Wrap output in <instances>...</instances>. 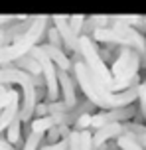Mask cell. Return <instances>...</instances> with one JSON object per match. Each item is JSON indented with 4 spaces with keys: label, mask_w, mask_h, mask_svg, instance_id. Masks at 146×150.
Listing matches in <instances>:
<instances>
[{
    "label": "cell",
    "mask_w": 146,
    "mask_h": 150,
    "mask_svg": "<svg viewBox=\"0 0 146 150\" xmlns=\"http://www.w3.org/2000/svg\"><path fill=\"white\" fill-rule=\"evenodd\" d=\"M136 105H126L121 107V109H109V111H101V112H93L91 115V128H101L105 125H111V122H126V120H132L136 117Z\"/></svg>",
    "instance_id": "cell-4"
},
{
    "label": "cell",
    "mask_w": 146,
    "mask_h": 150,
    "mask_svg": "<svg viewBox=\"0 0 146 150\" xmlns=\"http://www.w3.org/2000/svg\"><path fill=\"white\" fill-rule=\"evenodd\" d=\"M38 150H69V134L61 136L57 142H51V144H39Z\"/></svg>",
    "instance_id": "cell-14"
},
{
    "label": "cell",
    "mask_w": 146,
    "mask_h": 150,
    "mask_svg": "<svg viewBox=\"0 0 146 150\" xmlns=\"http://www.w3.org/2000/svg\"><path fill=\"white\" fill-rule=\"evenodd\" d=\"M71 61H73L71 73H73L75 85L85 95V99H89L97 109L109 111V109H121V107H126V105L136 103L140 83L138 85H132V87H128V89H124V91H118V93H111V91L103 89L99 83L91 77V73L87 71V67L83 65V61H81L79 55H73Z\"/></svg>",
    "instance_id": "cell-1"
},
{
    "label": "cell",
    "mask_w": 146,
    "mask_h": 150,
    "mask_svg": "<svg viewBox=\"0 0 146 150\" xmlns=\"http://www.w3.org/2000/svg\"><path fill=\"white\" fill-rule=\"evenodd\" d=\"M115 140H116V146L121 150H144L130 134H123V136H118V138H115Z\"/></svg>",
    "instance_id": "cell-11"
},
{
    "label": "cell",
    "mask_w": 146,
    "mask_h": 150,
    "mask_svg": "<svg viewBox=\"0 0 146 150\" xmlns=\"http://www.w3.org/2000/svg\"><path fill=\"white\" fill-rule=\"evenodd\" d=\"M12 67L16 69H22V71H26V73L30 75H42V69H39V63L32 55H22L20 59H16L14 63H12Z\"/></svg>",
    "instance_id": "cell-9"
},
{
    "label": "cell",
    "mask_w": 146,
    "mask_h": 150,
    "mask_svg": "<svg viewBox=\"0 0 146 150\" xmlns=\"http://www.w3.org/2000/svg\"><path fill=\"white\" fill-rule=\"evenodd\" d=\"M83 24H85V16H83V14L69 16V28L73 30V34H75V36H81V30H83Z\"/></svg>",
    "instance_id": "cell-17"
},
{
    "label": "cell",
    "mask_w": 146,
    "mask_h": 150,
    "mask_svg": "<svg viewBox=\"0 0 146 150\" xmlns=\"http://www.w3.org/2000/svg\"><path fill=\"white\" fill-rule=\"evenodd\" d=\"M51 127H54V120H51L49 115H46V117H36V119H32L28 122V130L30 132H39V134H46V130H49Z\"/></svg>",
    "instance_id": "cell-10"
},
{
    "label": "cell",
    "mask_w": 146,
    "mask_h": 150,
    "mask_svg": "<svg viewBox=\"0 0 146 150\" xmlns=\"http://www.w3.org/2000/svg\"><path fill=\"white\" fill-rule=\"evenodd\" d=\"M6 140L12 144L16 150L22 148V144H24V140H22V120L18 119V117L6 127Z\"/></svg>",
    "instance_id": "cell-8"
},
{
    "label": "cell",
    "mask_w": 146,
    "mask_h": 150,
    "mask_svg": "<svg viewBox=\"0 0 146 150\" xmlns=\"http://www.w3.org/2000/svg\"><path fill=\"white\" fill-rule=\"evenodd\" d=\"M51 24L55 26V30L59 32V38H61L63 44V52H69L73 55H79V47H77V38L73 34V30L69 28V16H51Z\"/></svg>",
    "instance_id": "cell-6"
},
{
    "label": "cell",
    "mask_w": 146,
    "mask_h": 150,
    "mask_svg": "<svg viewBox=\"0 0 146 150\" xmlns=\"http://www.w3.org/2000/svg\"><path fill=\"white\" fill-rule=\"evenodd\" d=\"M77 47H79V57H81L83 65L87 67V71L91 73L93 79L99 83L103 89L111 91V93H116L115 77L111 73V69L107 67V63L99 57L97 44L89 36H79L77 38Z\"/></svg>",
    "instance_id": "cell-3"
},
{
    "label": "cell",
    "mask_w": 146,
    "mask_h": 150,
    "mask_svg": "<svg viewBox=\"0 0 146 150\" xmlns=\"http://www.w3.org/2000/svg\"><path fill=\"white\" fill-rule=\"evenodd\" d=\"M12 18H14L12 14H0V26H4L6 22H10Z\"/></svg>",
    "instance_id": "cell-20"
},
{
    "label": "cell",
    "mask_w": 146,
    "mask_h": 150,
    "mask_svg": "<svg viewBox=\"0 0 146 150\" xmlns=\"http://www.w3.org/2000/svg\"><path fill=\"white\" fill-rule=\"evenodd\" d=\"M144 77H146V63H144ZM144 81H146V79H144Z\"/></svg>",
    "instance_id": "cell-22"
},
{
    "label": "cell",
    "mask_w": 146,
    "mask_h": 150,
    "mask_svg": "<svg viewBox=\"0 0 146 150\" xmlns=\"http://www.w3.org/2000/svg\"><path fill=\"white\" fill-rule=\"evenodd\" d=\"M57 83H59V101L67 107V111L73 109L79 101V95H77V85L75 79L69 71H63V69H57Z\"/></svg>",
    "instance_id": "cell-5"
},
{
    "label": "cell",
    "mask_w": 146,
    "mask_h": 150,
    "mask_svg": "<svg viewBox=\"0 0 146 150\" xmlns=\"http://www.w3.org/2000/svg\"><path fill=\"white\" fill-rule=\"evenodd\" d=\"M79 150H93V132H91V128L79 132Z\"/></svg>",
    "instance_id": "cell-16"
},
{
    "label": "cell",
    "mask_w": 146,
    "mask_h": 150,
    "mask_svg": "<svg viewBox=\"0 0 146 150\" xmlns=\"http://www.w3.org/2000/svg\"><path fill=\"white\" fill-rule=\"evenodd\" d=\"M39 47L44 50V53H46L49 59L54 61V65L57 69H63V71H69L71 73L73 61H71V57L63 52V50H59V47H55V45H51V44H47V42L46 44H39Z\"/></svg>",
    "instance_id": "cell-7"
},
{
    "label": "cell",
    "mask_w": 146,
    "mask_h": 150,
    "mask_svg": "<svg viewBox=\"0 0 146 150\" xmlns=\"http://www.w3.org/2000/svg\"><path fill=\"white\" fill-rule=\"evenodd\" d=\"M97 150H103V148H97Z\"/></svg>",
    "instance_id": "cell-23"
},
{
    "label": "cell",
    "mask_w": 146,
    "mask_h": 150,
    "mask_svg": "<svg viewBox=\"0 0 146 150\" xmlns=\"http://www.w3.org/2000/svg\"><path fill=\"white\" fill-rule=\"evenodd\" d=\"M42 142H44V134H39V132H30V134L26 136L24 144H22V150H38Z\"/></svg>",
    "instance_id": "cell-12"
},
{
    "label": "cell",
    "mask_w": 146,
    "mask_h": 150,
    "mask_svg": "<svg viewBox=\"0 0 146 150\" xmlns=\"http://www.w3.org/2000/svg\"><path fill=\"white\" fill-rule=\"evenodd\" d=\"M14 93H16L14 87H10V85H2V89H0V111L6 109V107L10 105V101H12V97H14Z\"/></svg>",
    "instance_id": "cell-15"
},
{
    "label": "cell",
    "mask_w": 146,
    "mask_h": 150,
    "mask_svg": "<svg viewBox=\"0 0 146 150\" xmlns=\"http://www.w3.org/2000/svg\"><path fill=\"white\" fill-rule=\"evenodd\" d=\"M69 150H79V130H73V128L69 132Z\"/></svg>",
    "instance_id": "cell-19"
},
{
    "label": "cell",
    "mask_w": 146,
    "mask_h": 150,
    "mask_svg": "<svg viewBox=\"0 0 146 150\" xmlns=\"http://www.w3.org/2000/svg\"><path fill=\"white\" fill-rule=\"evenodd\" d=\"M49 22H51L49 16H34V22L28 30L20 34L10 45L0 47V67L12 65L22 55H28L34 45H39L42 38L46 36V28L49 26Z\"/></svg>",
    "instance_id": "cell-2"
},
{
    "label": "cell",
    "mask_w": 146,
    "mask_h": 150,
    "mask_svg": "<svg viewBox=\"0 0 146 150\" xmlns=\"http://www.w3.org/2000/svg\"><path fill=\"white\" fill-rule=\"evenodd\" d=\"M51 18V16H49ZM46 38H47V44L55 45V47H59V50H63V44H61V38H59V32L55 30V26L51 22H49V26L46 28Z\"/></svg>",
    "instance_id": "cell-13"
},
{
    "label": "cell",
    "mask_w": 146,
    "mask_h": 150,
    "mask_svg": "<svg viewBox=\"0 0 146 150\" xmlns=\"http://www.w3.org/2000/svg\"><path fill=\"white\" fill-rule=\"evenodd\" d=\"M142 34L146 38V16H142Z\"/></svg>",
    "instance_id": "cell-21"
},
{
    "label": "cell",
    "mask_w": 146,
    "mask_h": 150,
    "mask_svg": "<svg viewBox=\"0 0 146 150\" xmlns=\"http://www.w3.org/2000/svg\"><path fill=\"white\" fill-rule=\"evenodd\" d=\"M71 128H73V130H79V132H81V130H87V128H91V115H89V112L81 115V117L73 122V127H71Z\"/></svg>",
    "instance_id": "cell-18"
}]
</instances>
